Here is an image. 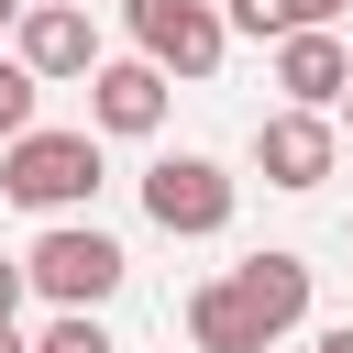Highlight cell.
<instances>
[{
	"instance_id": "obj_1",
	"label": "cell",
	"mask_w": 353,
	"mask_h": 353,
	"mask_svg": "<svg viewBox=\"0 0 353 353\" xmlns=\"http://www.w3.org/2000/svg\"><path fill=\"white\" fill-rule=\"evenodd\" d=\"M309 320V254H243L232 276L188 287V342L199 353H265Z\"/></svg>"
},
{
	"instance_id": "obj_2",
	"label": "cell",
	"mask_w": 353,
	"mask_h": 353,
	"mask_svg": "<svg viewBox=\"0 0 353 353\" xmlns=\"http://www.w3.org/2000/svg\"><path fill=\"white\" fill-rule=\"evenodd\" d=\"M0 199H22V210H44V221L88 210V199H99V132H44V121H22V132L0 143Z\"/></svg>"
},
{
	"instance_id": "obj_3",
	"label": "cell",
	"mask_w": 353,
	"mask_h": 353,
	"mask_svg": "<svg viewBox=\"0 0 353 353\" xmlns=\"http://www.w3.org/2000/svg\"><path fill=\"white\" fill-rule=\"evenodd\" d=\"M121 276H132V254L99 232V221H44V243L22 254V287H44L55 309H99V298H121Z\"/></svg>"
},
{
	"instance_id": "obj_4",
	"label": "cell",
	"mask_w": 353,
	"mask_h": 353,
	"mask_svg": "<svg viewBox=\"0 0 353 353\" xmlns=\"http://www.w3.org/2000/svg\"><path fill=\"white\" fill-rule=\"evenodd\" d=\"M121 22H132V55L165 77H221V55H232L221 0H121Z\"/></svg>"
},
{
	"instance_id": "obj_5",
	"label": "cell",
	"mask_w": 353,
	"mask_h": 353,
	"mask_svg": "<svg viewBox=\"0 0 353 353\" xmlns=\"http://www.w3.org/2000/svg\"><path fill=\"white\" fill-rule=\"evenodd\" d=\"M143 221L176 232V243L232 232V165H210V154H154V165H143Z\"/></svg>"
},
{
	"instance_id": "obj_6",
	"label": "cell",
	"mask_w": 353,
	"mask_h": 353,
	"mask_svg": "<svg viewBox=\"0 0 353 353\" xmlns=\"http://www.w3.org/2000/svg\"><path fill=\"white\" fill-rule=\"evenodd\" d=\"M254 165H265V188L309 199V188L342 165V132H331V110H265V121H254Z\"/></svg>"
},
{
	"instance_id": "obj_7",
	"label": "cell",
	"mask_w": 353,
	"mask_h": 353,
	"mask_svg": "<svg viewBox=\"0 0 353 353\" xmlns=\"http://www.w3.org/2000/svg\"><path fill=\"white\" fill-rule=\"evenodd\" d=\"M11 55L55 88V77H88V66H99V33H88L77 0H22V11H11Z\"/></svg>"
},
{
	"instance_id": "obj_8",
	"label": "cell",
	"mask_w": 353,
	"mask_h": 353,
	"mask_svg": "<svg viewBox=\"0 0 353 353\" xmlns=\"http://www.w3.org/2000/svg\"><path fill=\"white\" fill-rule=\"evenodd\" d=\"M276 88H287V110H331V99L353 88V44H342L331 22L276 33Z\"/></svg>"
},
{
	"instance_id": "obj_9",
	"label": "cell",
	"mask_w": 353,
	"mask_h": 353,
	"mask_svg": "<svg viewBox=\"0 0 353 353\" xmlns=\"http://www.w3.org/2000/svg\"><path fill=\"white\" fill-rule=\"evenodd\" d=\"M165 121V66H143V55H121V66H88V132H121V143H143Z\"/></svg>"
},
{
	"instance_id": "obj_10",
	"label": "cell",
	"mask_w": 353,
	"mask_h": 353,
	"mask_svg": "<svg viewBox=\"0 0 353 353\" xmlns=\"http://www.w3.org/2000/svg\"><path fill=\"white\" fill-rule=\"evenodd\" d=\"M298 22H342V0H221V33H254V44H276Z\"/></svg>"
},
{
	"instance_id": "obj_11",
	"label": "cell",
	"mask_w": 353,
	"mask_h": 353,
	"mask_svg": "<svg viewBox=\"0 0 353 353\" xmlns=\"http://www.w3.org/2000/svg\"><path fill=\"white\" fill-rule=\"evenodd\" d=\"M22 353H121V342L99 331V309H55V320H44V342H22Z\"/></svg>"
},
{
	"instance_id": "obj_12",
	"label": "cell",
	"mask_w": 353,
	"mask_h": 353,
	"mask_svg": "<svg viewBox=\"0 0 353 353\" xmlns=\"http://www.w3.org/2000/svg\"><path fill=\"white\" fill-rule=\"evenodd\" d=\"M33 99H44V77H33L22 55H0V143H11L22 121H33Z\"/></svg>"
},
{
	"instance_id": "obj_13",
	"label": "cell",
	"mask_w": 353,
	"mask_h": 353,
	"mask_svg": "<svg viewBox=\"0 0 353 353\" xmlns=\"http://www.w3.org/2000/svg\"><path fill=\"white\" fill-rule=\"evenodd\" d=\"M11 309H22V265L0 254V320H11Z\"/></svg>"
},
{
	"instance_id": "obj_14",
	"label": "cell",
	"mask_w": 353,
	"mask_h": 353,
	"mask_svg": "<svg viewBox=\"0 0 353 353\" xmlns=\"http://www.w3.org/2000/svg\"><path fill=\"white\" fill-rule=\"evenodd\" d=\"M309 353H353V320H331V331H320V342H309Z\"/></svg>"
},
{
	"instance_id": "obj_15",
	"label": "cell",
	"mask_w": 353,
	"mask_h": 353,
	"mask_svg": "<svg viewBox=\"0 0 353 353\" xmlns=\"http://www.w3.org/2000/svg\"><path fill=\"white\" fill-rule=\"evenodd\" d=\"M0 353H22V331H11V320H0Z\"/></svg>"
},
{
	"instance_id": "obj_16",
	"label": "cell",
	"mask_w": 353,
	"mask_h": 353,
	"mask_svg": "<svg viewBox=\"0 0 353 353\" xmlns=\"http://www.w3.org/2000/svg\"><path fill=\"white\" fill-rule=\"evenodd\" d=\"M11 11H22V0H0V33H11Z\"/></svg>"
},
{
	"instance_id": "obj_17",
	"label": "cell",
	"mask_w": 353,
	"mask_h": 353,
	"mask_svg": "<svg viewBox=\"0 0 353 353\" xmlns=\"http://www.w3.org/2000/svg\"><path fill=\"white\" fill-rule=\"evenodd\" d=\"M342 110H353V88H342Z\"/></svg>"
}]
</instances>
